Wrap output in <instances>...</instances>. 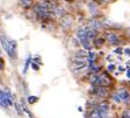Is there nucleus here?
Wrapping results in <instances>:
<instances>
[{
	"instance_id": "obj_1",
	"label": "nucleus",
	"mask_w": 130,
	"mask_h": 118,
	"mask_svg": "<svg viewBox=\"0 0 130 118\" xmlns=\"http://www.w3.org/2000/svg\"><path fill=\"white\" fill-rule=\"evenodd\" d=\"M0 41L3 43L4 49L6 50L11 58H17V41L14 40H6L5 37H0Z\"/></svg>"
},
{
	"instance_id": "obj_2",
	"label": "nucleus",
	"mask_w": 130,
	"mask_h": 118,
	"mask_svg": "<svg viewBox=\"0 0 130 118\" xmlns=\"http://www.w3.org/2000/svg\"><path fill=\"white\" fill-rule=\"evenodd\" d=\"M90 82L93 84H97L99 87H103L106 88V85L110 84V78L107 74H102V75H97V74H94L93 77L90 78Z\"/></svg>"
},
{
	"instance_id": "obj_3",
	"label": "nucleus",
	"mask_w": 130,
	"mask_h": 118,
	"mask_svg": "<svg viewBox=\"0 0 130 118\" xmlns=\"http://www.w3.org/2000/svg\"><path fill=\"white\" fill-rule=\"evenodd\" d=\"M34 12L38 14V16H40V18H43V19H49L52 16V13L49 12L48 9L46 8V7H43L42 5H35L34 6Z\"/></svg>"
},
{
	"instance_id": "obj_4",
	"label": "nucleus",
	"mask_w": 130,
	"mask_h": 118,
	"mask_svg": "<svg viewBox=\"0 0 130 118\" xmlns=\"http://www.w3.org/2000/svg\"><path fill=\"white\" fill-rule=\"evenodd\" d=\"M86 68H87V63L82 60H77L72 64V70L75 74H80L81 71L86 70Z\"/></svg>"
},
{
	"instance_id": "obj_5",
	"label": "nucleus",
	"mask_w": 130,
	"mask_h": 118,
	"mask_svg": "<svg viewBox=\"0 0 130 118\" xmlns=\"http://www.w3.org/2000/svg\"><path fill=\"white\" fill-rule=\"evenodd\" d=\"M117 95H118V97H120L122 101H125L127 103H129V101H130V95H129V92H128L127 90L122 89V90L118 91Z\"/></svg>"
},
{
	"instance_id": "obj_6",
	"label": "nucleus",
	"mask_w": 130,
	"mask_h": 118,
	"mask_svg": "<svg viewBox=\"0 0 130 118\" xmlns=\"http://www.w3.org/2000/svg\"><path fill=\"white\" fill-rule=\"evenodd\" d=\"M4 94H5V97H6V101H7V104H8V106L9 105H13V96H12V94H11V91H9V89H7V88H5L4 89Z\"/></svg>"
},
{
	"instance_id": "obj_7",
	"label": "nucleus",
	"mask_w": 130,
	"mask_h": 118,
	"mask_svg": "<svg viewBox=\"0 0 130 118\" xmlns=\"http://www.w3.org/2000/svg\"><path fill=\"white\" fill-rule=\"evenodd\" d=\"M94 94L96 95V96H99V97H104V96H107L108 91H107L106 88H103V87H99V88L95 89Z\"/></svg>"
},
{
	"instance_id": "obj_8",
	"label": "nucleus",
	"mask_w": 130,
	"mask_h": 118,
	"mask_svg": "<svg viewBox=\"0 0 130 118\" xmlns=\"http://www.w3.org/2000/svg\"><path fill=\"white\" fill-rule=\"evenodd\" d=\"M107 39H108V41H109L110 43H111L112 46L118 45V42H120V40H118L117 35H115V34H108Z\"/></svg>"
},
{
	"instance_id": "obj_9",
	"label": "nucleus",
	"mask_w": 130,
	"mask_h": 118,
	"mask_svg": "<svg viewBox=\"0 0 130 118\" xmlns=\"http://www.w3.org/2000/svg\"><path fill=\"white\" fill-rule=\"evenodd\" d=\"M73 24V20L70 16H63V19H62V21H61V25H62V27L67 28V27H70Z\"/></svg>"
},
{
	"instance_id": "obj_10",
	"label": "nucleus",
	"mask_w": 130,
	"mask_h": 118,
	"mask_svg": "<svg viewBox=\"0 0 130 118\" xmlns=\"http://www.w3.org/2000/svg\"><path fill=\"white\" fill-rule=\"evenodd\" d=\"M85 30H86V35H87L88 40L94 39V37L97 35V32H96V30L91 29V28H87V29H85Z\"/></svg>"
},
{
	"instance_id": "obj_11",
	"label": "nucleus",
	"mask_w": 130,
	"mask_h": 118,
	"mask_svg": "<svg viewBox=\"0 0 130 118\" xmlns=\"http://www.w3.org/2000/svg\"><path fill=\"white\" fill-rule=\"evenodd\" d=\"M0 104H1L3 106H5V108H7V106H8L7 101H6V97H5V94H4L3 90H0Z\"/></svg>"
},
{
	"instance_id": "obj_12",
	"label": "nucleus",
	"mask_w": 130,
	"mask_h": 118,
	"mask_svg": "<svg viewBox=\"0 0 130 118\" xmlns=\"http://www.w3.org/2000/svg\"><path fill=\"white\" fill-rule=\"evenodd\" d=\"M90 118H102V117H101V115L99 113V110H97V108H94V109L91 110Z\"/></svg>"
},
{
	"instance_id": "obj_13",
	"label": "nucleus",
	"mask_w": 130,
	"mask_h": 118,
	"mask_svg": "<svg viewBox=\"0 0 130 118\" xmlns=\"http://www.w3.org/2000/svg\"><path fill=\"white\" fill-rule=\"evenodd\" d=\"M30 63H32V57H30V56H29V57L27 58V61H26V64H25L24 71H22V73H24V74H26V73H27V70H28V67H29V64H30Z\"/></svg>"
},
{
	"instance_id": "obj_14",
	"label": "nucleus",
	"mask_w": 130,
	"mask_h": 118,
	"mask_svg": "<svg viewBox=\"0 0 130 118\" xmlns=\"http://www.w3.org/2000/svg\"><path fill=\"white\" fill-rule=\"evenodd\" d=\"M36 101H38V97H36V96H28L27 97V102L29 104H34Z\"/></svg>"
},
{
	"instance_id": "obj_15",
	"label": "nucleus",
	"mask_w": 130,
	"mask_h": 118,
	"mask_svg": "<svg viewBox=\"0 0 130 118\" xmlns=\"http://www.w3.org/2000/svg\"><path fill=\"white\" fill-rule=\"evenodd\" d=\"M76 57H77V60H80L82 57H86V53L83 50H80V52L76 53Z\"/></svg>"
},
{
	"instance_id": "obj_16",
	"label": "nucleus",
	"mask_w": 130,
	"mask_h": 118,
	"mask_svg": "<svg viewBox=\"0 0 130 118\" xmlns=\"http://www.w3.org/2000/svg\"><path fill=\"white\" fill-rule=\"evenodd\" d=\"M122 118H130V110H124L123 115H122Z\"/></svg>"
},
{
	"instance_id": "obj_17",
	"label": "nucleus",
	"mask_w": 130,
	"mask_h": 118,
	"mask_svg": "<svg viewBox=\"0 0 130 118\" xmlns=\"http://www.w3.org/2000/svg\"><path fill=\"white\" fill-rule=\"evenodd\" d=\"M112 101L116 102V103H120V102H121V98L118 97V95H114V96H112Z\"/></svg>"
},
{
	"instance_id": "obj_18",
	"label": "nucleus",
	"mask_w": 130,
	"mask_h": 118,
	"mask_svg": "<svg viewBox=\"0 0 130 118\" xmlns=\"http://www.w3.org/2000/svg\"><path fill=\"white\" fill-rule=\"evenodd\" d=\"M30 64H32V68H33L34 70H39V66H38V64H35L34 62L33 63H30Z\"/></svg>"
},
{
	"instance_id": "obj_19",
	"label": "nucleus",
	"mask_w": 130,
	"mask_h": 118,
	"mask_svg": "<svg viewBox=\"0 0 130 118\" xmlns=\"http://www.w3.org/2000/svg\"><path fill=\"white\" fill-rule=\"evenodd\" d=\"M15 108H17V110H18V113H19V115H21L22 111H21V109H20V106H19V104H15Z\"/></svg>"
},
{
	"instance_id": "obj_20",
	"label": "nucleus",
	"mask_w": 130,
	"mask_h": 118,
	"mask_svg": "<svg viewBox=\"0 0 130 118\" xmlns=\"http://www.w3.org/2000/svg\"><path fill=\"white\" fill-rule=\"evenodd\" d=\"M4 69V60L3 58H0V70Z\"/></svg>"
},
{
	"instance_id": "obj_21",
	"label": "nucleus",
	"mask_w": 130,
	"mask_h": 118,
	"mask_svg": "<svg viewBox=\"0 0 130 118\" xmlns=\"http://www.w3.org/2000/svg\"><path fill=\"white\" fill-rule=\"evenodd\" d=\"M108 69L110 70V71H111V70H115V66H114V64H109Z\"/></svg>"
},
{
	"instance_id": "obj_22",
	"label": "nucleus",
	"mask_w": 130,
	"mask_h": 118,
	"mask_svg": "<svg viewBox=\"0 0 130 118\" xmlns=\"http://www.w3.org/2000/svg\"><path fill=\"white\" fill-rule=\"evenodd\" d=\"M122 52H123V50H122V48H116L115 49V53H116V54H121Z\"/></svg>"
},
{
	"instance_id": "obj_23",
	"label": "nucleus",
	"mask_w": 130,
	"mask_h": 118,
	"mask_svg": "<svg viewBox=\"0 0 130 118\" xmlns=\"http://www.w3.org/2000/svg\"><path fill=\"white\" fill-rule=\"evenodd\" d=\"M124 53H125L128 56H130V48H125L124 49Z\"/></svg>"
},
{
	"instance_id": "obj_24",
	"label": "nucleus",
	"mask_w": 130,
	"mask_h": 118,
	"mask_svg": "<svg viewBox=\"0 0 130 118\" xmlns=\"http://www.w3.org/2000/svg\"><path fill=\"white\" fill-rule=\"evenodd\" d=\"M96 43H97V46H101V45L103 43V40H102V39H99V40L96 41Z\"/></svg>"
},
{
	"instance_id": "obj_25",
	"label": "nucleus",
	"mask_w": 130,
	"mask_h": 118,
	"mask_svg": "<svg viewBox=\"0 0 130 118\" xmlns=\"http://www.w3.org/2000/svg\"><path fill=\"white\" fill-rule=\"evenodd\" d=\"M21 1H22V3L25 4V5H28V3H29L30 0H21Z\"/></svg>"
},
{
	"instance_id": "obj_26",
	"label": "nucleus",
	"mask_w": 130,
	"mask_h": 118,
	"mask_svg": "<svg viewBox=\"0 0 130 118\" xmlns=\"http://www.w3.org/2000/svg\"><path fill=\"white\" fill-rule=\"evenodd\" d=\"M127 75H128V77H129V78H130V71H128V74H127Z\"/></svg>"
},
{
	"instance_id": "obj_27",
	"label": "nucleus",
	"mask_w": 130,
	"mask_h": 118,
	"mask_svg": "<svg viewBox=\"0 0 130 118\" xmlns=\"http://www.w3.org/2000/svg\"><path fill=\"white\" fill-rule=\"evenodd\" d=\"M0 54H1V50H0Z\"/></svg>"
},
{
	"instance_id": "obj_28",
	"label": "nucleus",
	"mask_w": 130,
	"mask_h": 118,
	"mask_svg": "<svg viewBox=\"0 0 130 118\" xmlns=\"http://www.w3.org/2000/svg\"><path fill=\"white\" fill-rule=\"evenodd\" d=\"M45 1H48V0H45Z\"/></svg>"
},
{
	"instance_id": "obj_29",
	"label": "nucleus",
	"mask_w": 130,
	"mask_h": 118,
	"mask_svg": "<svg viewBox=\"0 0 130 118\" xmlns=\"http://www.w3.org/2000/svg\"><path fill=\"white\" fill-rule=\"evenodd\" d=\"M0 105H1V104H0Z\"/></svg>"
}]
</instances>
